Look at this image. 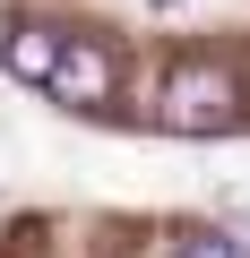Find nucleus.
Listing matches in <instances>:
<instances>
[{"label":"nucleus","instance_id":"1","mask_svg":"<svg viewBox=\"0 0 250 258\" xmlns=\"http://www.w3.org/2000/svg\"><path fill=\"white\" fill-rule=\"evenodd\" d=\"M233 120H241V78L224 60H181L164 78V129L207 138V129H233Z\"/></svg>","mask_w":250,"mask_h":258},{"label":"nucleus","instance_id":"2","mask_svg":"<svg viewBox=\"0 0 250 258\" xmlns=\"http://www.w3.org/2000/svg\"><path fill=\"white\" fill-rule=\"evenodd\" d=\"M112 86H121L112 43H104V35H61L52 69H43V95H52V103H69V112H104V103H112Z\"/></svg>","mask_w":250,"mask_h":258},{"label":"nucleus","instance_id":"3","mask_svg":"<svg viewBox=\"0 0 250 258\" xmlns=\"http://www.w3.org/2000/svg\"><path fill=\"white\" fill-rule=\"evenodd\" d=\"M52 52H61V26H9V43H0V60H9V78H26V86H43Z\"/></svg>","mask_w":250,"mask_h":258},{"label":"nucleus","instance_id":"4","mask_svg":"<svg viewBox=\"0 0 250 258\" xmlns=\"http://www.w3.org/2000/svg\"><path fill=\"white\" fill-rule=\"evenodd\" d=\"M173 258H241V249H233L224 232H181V249H173Z\"/></svg>","mask_w":250,"mask_h":258}]
</instances>
